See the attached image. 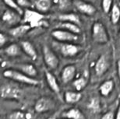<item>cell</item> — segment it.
I'll use <instances>...</instances> for the list:
<instances>
[{"instance_id": "cell-1", "label": "cell", "mask_w": 120, "mask_h": 119, "mask_svg": "<svg viewBox=\"0 0 120 119\" xmlns=\"http://www.w3.org/2000/svg\"><path fill=\"white\" fill-rule=\"evenodd\" d=\"M2 75L5 78L12 79L18 83H23V84L30 86H38L41 84V82L38 79L28 76L23 74V73L19 72L17 70L13 69H6L2 73Z\"/></svg>"}, {"instance_id": "cell-2", "label": "cell", "mask_w": 120, "mask_h": 119, "mask_svg": "<svg viewBox=\"0 0 120 119\" xmlns=\"http://www.w3.org/2000/svg\"><path fill=\"white\" fill-rule=\"evenodd\" d=\"M53 46L62 56L66 58H72L77 55L82 48L80 46L73 43H62L59 41L53 43Z\"/></svg>"}, {"instance_id": "cell-3", "label": "cell", "mask_w": 120, "mask_h": 119, "mask_svg": "<svg viewBox=\"0 0 120 119\" xmlns=\"http://www.w3.org/2000/svg\"><path fill=\"white\" fill-rule=\"evenodd\" d=\"M23 15H24L23 21L25 23L29 24L31 27H40V26L45 25V23H47L45 21V15L40 12L27 9Z\"/></svg>"}, {"instance_id": "cell-4", "label": "cell", "mask_w": 120, "mask_h": 119, "mask_svg": "<svg viewBox=\"0 0 120 119\" xmlns=\"http://www.w3.org/2000/svg\"><path fill=\"white\" fill-rule=\"evenodd\" d=\"M92 38L98 44H106L109 40V36L105 26L100 22H96L92 27Z\"/></svg>"}, {"instance_id": "cell-5", "label": "cell", "mask_w": 120, "mask_h": 119, "mask_svg": "<svg viewBox=\"0 0 120 119\" xmlns=\"http://www.w3.org/2000/svg\"><path fill=\"white\" fill-rule=\"evenodd\" d=\"M52 36L57 41L62 43H73V44L80 40V37L78 34L60 29H55L52 30Z\"/></svg>"}, {"instance_id": "cell-6", "label": "cell", "mask_w": 120, "mask_h": 119, "mask_svg": "<svg viewBox=\"0 0 120 119\" xmlns=\"http://www.w3.org/2000/svg\"><path fill=\"white\" fill-rule=\"evenodd\" d=\"M43 58L45 65L50 70H55L59 67V60L56 53L47 45H44L42 49Z\"/></svg>"}, {"instance_id": "cell-7", "label": "cell", "mask_w": 120, "mask_h": 119, "mask_svg": "<svg viewBox=\"0 0 120 119\" xmlns=\"http://www.w3.org/2000/svg\"><path fill=\"white\" fill-rule=\"evenodd\" d=\"M56 102L52 97H42L36 101L34 110L38 113H46L56 108Z\"/></svg>"}, {"instance_id": "cell-8", "label": "cell", "mask_w": 120, "mask_h": 119, "mask_svg": "<svg viewBox=\"0 0 120 119\" xmlns=\"http://www.w3.org/2000/svg\"><path fill=\"white\" fill-rule=\"evenodd\" d=\"M21 96L20 88L11 84H3L1 87V97L3 99L17 100Z\"/></svg>"}, {"instance_id": "cell-9", "label": "cell", "mask_w": 120, "mask_h": 119, "mask_svg": "<svg viewBox=\"0 0 120 119\" xmlns=\"http://www.w3.org/2000/svg\"><path fill=\"white\" fill-rule=\"evenodd\" d=\"M13 69L17 70L19 72L23 73V74L30 76L32 78L37 77L38 76V71L36 68L31 64L27 63H19V64H14L12 65Z\"/></svg>"}, {"instance_id": "cell-10", "label": "cell", "mask_w": 120, "mask_h": 119, "mask_svg": "<svg viewBox=\"0 0 120 119\" xmlns=\"http://www.w3.org/2000/svg\"><path fill=\"white\" fill-rule=\"evenodd\" d=\"M74 6L80 13L87 16H92L96 13L95 7L89 2L83 0H75Z\"/></svg>"}, {"instance_id": "cell-11", "label": "cell", "mask_w": 120, "mask_h": 119, "mask_svg": "<svg viewBox=\"0 0 120 119\" xmlns=\"http://www.w3.org/2000/svg\"><path fill=\"white\" fill-rule=\"evenodd\" d=\"M76 75V68L73 65H67L63 68L61 72V79L62 83H69L74 81Z\"/></svg>"}, {"instance_id": "cell-12", "label": "cell", "mask_w": 120, "mask_h": 119, "mask_svg": "<svg viewBox=\"0 0 120 119\" xmlns=\"http://www.w3.org/2000/svg\"><path fill=\"white\" fill-rule=\"evenodd\" d=\"M110 66L109 61L105 55H101L98 58L94 65V70L97 76H101L107 72Z\"/></svg>"}, {"instance_id": "cell-13", "label": "cell", "mask_w": 120, "mask_h": 119, "mask_svg": "<svg viewBox=\"0 0 120 119\" xmlns=\"http://www.w3.org/2000/svg\"><path fill=\"white\" fill-rule=\"evenodd\" d=\"M20 21V14L16 11L6 10L2 14V22L8 26H15Z\"/></svg>"}, {"instance_id": "cell-14", "label": "cell", "mask_w": 120, "mask_h": 119, "mask_svg": "<svg viewBox=\"0 0 120 119\" xmlns=\"http://www.w3.org/2000/svg\"><path fill=\"white\" fill-rule=\"evenodd\" d=\"M45 75L46 82L48 83V86L49 88L53 91L55 94H60V87L59 85V83L57 81L56 77L52 74V73L49 70H45Z\"/></svg>"}, {"instance_id": "cell-15", "label": "cell", "mask_w": 120, "mask_h": 119, "mask_svg": "<svg viewBox=\"0 0 120 119\" xmlns=\"http://www.w3.org/2000/svg\"><path fill=\"white\" fill-rule=\"evenodd\" d=\"M32 28L29 24H21L16 26L13 28H11L9 30V34L16 38H19V37H22L23 35H25Z\"/></svg>"}, {"instance_id": "cell-16", "label": "cell", "mask_w": 120, "mask_h": 119, "mask_svg": "<svg viewBox=\"0 0 120 119\" xmlns=\"http://www.w3.org/2000/svg\"><path fill=\"white\" fill-rule=\"evenodd\" d=\"M20 47L24 53H26L27 56H29L32 60H36L38 58V54L37 51L34 48V47L33 46V44H31L30 41L27 40H23L20 42Z\"/></svg>"}, {"instance_id": "cell-17", "label": "cell", "mask_w": 120, "mask_h": 119, "mask_svg": "<svg viewBox=\"0 0 120 119\" xmlns=\"http://www.w3.org/2000/svg\"><path fill=\"white\" fill-rule=\"evenodd\" d=\"M62 117L65 119H85V116L83 115L82 111L76 108L65 111L62 114Z\"/></svg>"}, {"instance_id": "cell-18", "label": "cell", "mask_w": 120, "mask_h": 119, "mask_svg": "<svg viewBox=\"0 0 120 119\" xmlns=\"http://www.w3.org/2000/svg\"><path fill=\"white\" fill-rule=\"evenodd\" d=\"M56 29H60L67 30V31L72 32L73 34H80V27L78 25L74 24L72 23H67V22H59L58 24L55 27Z\"/></svg>"}, {"instance_id": "cell-19", "label": "cell", "mask_w": 120, "mask_h": 119, "mask_svg": "<svg viewBox=\"0 0 120 119\" xmlns=\"http://www.w3.org/2000/svg\"><path fill=\"white\" fill-rule=\"evenodd\" d=\"M58 19L60 22H67V23H72L74 24L78 25L79 27L81 25L80 19L75 13H63L61 14L58 16Z\"/></svg>"}, {"instance_id": "cell-20", "label": "cell", "mask_w": 120, "mask_h": 119, "mask_svg": "<svg viewBox=\"0 0 120 119\" xmlns=\"http://www.w3.org/2000/svg\"><path fill=\"white\" fill-rule=\"evenodd\" d=\"M114 81L112 79H108L101 84L99 87V92L103 97H108L114 90Z\"/></svg>"}, {"instance_id": "cell-21", "label": "cell", "mask_w": 120, "mask_h": 119, "mask_svg": "<svg viewBox=\"0 0 120 119\" xmlns=\"http://www.w3.org/2000/svg\"><path fill=\"white\" fill-rule=\"evenodd\" d=\"M82 94L78 91H66L64 94V100L67 104H73L80 101Z\"/></svg>"}, {"instance_id": "cell-22", "label": "cell", "mask_w": 120, "mask_h": 119, "mask_svg": "<svg viewBox=\"0 0 120 119\" xmlns=\"http://www.w3.org/2000/svg\"><path fill=\"white\" fill-rule=\"evenodd\" d=\"M21 50H22V48H21V47L19 46L18 44H11L8 45V46L4 49V52L7 56L14 58V57H17L19 55H20Z\"/></svg>"}, {"instance_id": "cell-23", "label": "cell", "mask_w": 120, "mask_h": 119, "mask_svg": "<svg viewBox=\"0 0 120 119\" xmlns=\"http://www.w3.org/2000/svg\"><path fill=\"white\" fill-rule=\"evenodd\" d=\"M52 6V0H37L35 3L36 8L40 13H46L51 9Z\"/></svg>"}, {"instance_id": "cell-24", "label": "cell", "mask_w": 120, "mask_h": 119, "mask_svg": "<svg viewBox=\"0 0 120 119\" xmlns=\"http://www.w3.org/2000/svg\"><path fill=\"white\" fill-rule=\"evenodd\" d=\"M73 83V86H74V87H75V89L76 90V91L80 92L87 87V78L83 76H81L74 80Z\"/></svg>"}, {"instance_id": "cell-25", "label": "cell", "mask_w": 120, "mask_h": 119, "mask_svg": "<svg viewBox=\"0 0 120 119\" xmlns=\"http://www.w3.org/2000/svg\"><path fill=\"white\" fill-rule=\"evenodd\" d=\"M2 1L4 2V3L6 6H8L9 8H11L14 11H16V13H18L20 15H22L23 13L22 8L19 6V5L16 3V0H2Z\"/></svg>"}, {"instance_id": "cell-26", "label": "cell", "mask_w": 120, "mask_h": 119, "mask_svg": "<svg viewBox=\"0 0 120 119\" xmlns=\"http://www.w3.org/2000/svg\"><path fill=\"white\" fill-rule=\"evenodd\" d=\"M120 20V9L117 5H114L112 9L111 21L113 24H116Z\"/></svg>"}, {"instance_id": "cell-27", "label": "cell", "mask_w": 120, "mask_h": 119, "mask_svg": "<svg viewBox=\"0 0 120 119\" xmlns=\"http://www.w3.org/2000/svg\"><path fill=\"white\" fill-rule=\"evenodd\" d=\"M8 119H28V117L27 114L22 111H15L9 114Z\"/></svg>"}, {"instance_id": "cell-28", "label": "cell", "mask_w": 120, "mask_h": 119, "mask_svg": "<svg viewBox=\"0 0 120 119\" xmlns=\"http://www.w3.org/2000/svg\"><path fill=\"white\" fill-rule=\"evenodd\" d=\"M112 0H102V8L105 13H109L112 8Z\"/></svg>"}, {"instance_id": "cell-29", "label": "cell", "mask_w": 120, "mask_h": 119, "mask_svg": "<svg viewBox=\"0 0 120 119\" xmlns=\"http://www.w3.org/2000/svg\"><path fill=\"white\" fill-rule=\"evenodd\" d=\"M89 108L92 109L93 111H98V109L100 108V103H99V101L94 97L93 98L92 100L90 101V104H89Z\"/></svg>"}, {"instance_id": "cell-30", "label": "cell", "mask_w": 120, "mask_h": 119, "mask_svg": "<svg viewBox=\"0 0 120 119\" xmlns=\"http://www.w3.org/2000/svg\"><path fill=\"white\" fill-rule=\"evenodd\" d=\"M16 2L21 8H29L31 6L30 0H16Z\"/></svg>"}, {"instance_id": "cell-31", "label": "cell", "mask_w": 120, "mask_h": 119, "mask_svg": "<svg viewBox=\"0 0 120 119\" xmlns=\"http://www.w3.org/2000/svg\"><path fill=\"white\" fill-rule=\"evenodd\" d=\"M101 119H116V114L113 111H109L102 115Z\"/></svg>"}, {"instance_id": "cell-32", "label": "cell", "mask_w": 120, "mask_h": 119, "mask_svg": "<svg viewBox=\"0 0 120 119\" xmlns=\"http://www.w3.org/2000/svg\"><path fill=\"white\" fill-rule=\"evenodd\" d=\"M8 41V37L6 36V34L1 33L0 34V46L3 47L5 44H6V42Z\"/></svg>"}, {"instance_id": "cell-33", "label": "cell", "mask_w": 120, "mask_h": 119, "mask_svg": "<svg viewBox=\"0 0 120 119\" xmlns=\"http://www.w3.org/2000/svg\"><path fill=\"white\" fill-rule=\"evenodd\" d=\"M59 6L62 9H64L68 6V2L67 0H59Z\"/></svg>"}, {"instance_id": "cell-34", "label": "cell", "mask_w": 120, "mask_h": 119, "mask_svg": "<svg viewBox=\"0 0 120 119\" xmlns=\"http://www.w3.org/2000/svg\"><path fill=\"white\" fill-rule=\"evenodd\" d=\"M116 119H120V104L118 107V109H117V111L116 114Z\"/></svg>"}, {"instance_id": "cell-35", "label": "cell", "mask_w": 120, "mask_h": 119, "mask_svg": "<svg viewBox=\"0 0 120 119\" xmlns=\"http://www.w3.org/2000/svg\"><path fill=\"white\" fill-rule=\"evenodd\" d=\"M117 72H118V76L120 79V59L117 62Z\"/></svg>"}, {"instance_id": "cell-36", "label": "cell", "mask_w": 120, "mask_h": 119, "mask_svg": "<svg viewBox=\"0 0 120 119\" xmlns=\"http://www.w3.org/2000/svg\"><path fill=\"white\" fill-rule=\"evenodd\" d=\"M57 117H58V113H56V114L52 115V116H50L49 118H48L46 119H57Z\"/></svg>"}, {"instance_id": "cell-37", "label": "cell", "mask_w": 120, "mask_h": 119, "mask_svg": "<svg viewBox=\"0 0 120 119\" xmlns=\"http://www.w3.org/2000/svg\"><path fill=\"white\" fill-rule=\"evenodd\" d=\"M83 1H86L87 2H95L96 0H83Z\"/></svg>"}, {"instance_id": "cell-38", "label": "cell", "mask_w": 120, "mask_h": 119, "mask_svg": "<svg viewBox=\"0 0 120 119\" xmlns=\"http://www.w3.org/2000/svg\"><path fill=\"white\" fill-rule=\"evenodd\" d=\"M119 39H120V34H119Z\"/></svg>"}, {"instance_id": "cell-39", "label": "cell", "mask_w": 120, "mask_h": 119, "mask_svg": "<svg viewBox=\"0 0 120 119\" xmlns=\"http://www.w3.org/2000/svg\"><path fill=\"white\" fill-rule=\"evenodd\" d=\"M63 119H65V118H63Z\"/></svg>"}]
</instances>
